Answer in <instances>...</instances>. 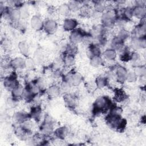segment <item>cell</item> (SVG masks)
I'll use <instances>...</instances> for the list:
<instances>
[{"label":"cell","instance_id":"cell-24","mask_svg":"<svg viewBox=\"0 0 146 146\" xmlns=\"http://www.w3.org/2000/svg\"><path fill=\"white\" fill-rule=\"evenodd\" d=\"M68 6L70 11H76L79 9V3L78 1H70L68 4Z\"/></svg>","mask_w":146,"mask_h":146},{"label":"cell","instance_id":"cell-2","mask_svg":"<svg viewBox=\"0 0 146 146\" xmlns=\"http://www.w3.org/2000/svg\"><path fill=\"white\" fill-rule=\"evenodd\" d=\"M84 36H85L82 33V31L78 29H75L72 31L70 38L71 43L76 44L83 41Z\"/></svg>","mask_w":146,"mask_h":146},{"label":"cell","instance_id":"cell-21","mask_svg":"<svg viewBox=\"0 0 146 146\" xmlns=\"http://www.w3.org/2000/svg\"><path fill=\"white\" fill-rule=\"evenodd\" d=\"M66 52H67V54L73 55L76 52L77 47H76L75 44L71 43L67 45L66 48Z\"/></svg>","mask_w":146,"mask_h":146},{"label":"cell","instance_id":"cell-25","mask_svg":"<svg viewBox=\"0 0 146 146\" xmlns=\"http://www.w3.org/2000/svg\"><path fill=\"white\" fill-rule=\"evenodd\" d=\"M67 131L66 128L64 127L59 128L58 129H56L55 132L56 136L59 138H64L67 135Z\"/></svg>","mask_w":146,"mask_h":146},{"label":"cell","instance_id":"cell-20","mask_svg":"<svg viewBox=\"0 0 146 146\" xmlns=\"http://www.w3.org/2000/svg\"><path fill=\"white\" fill-rule=\"evenodd\" d=\"M106 9V5L103 1L96 2L94 4V9L98 13L103 12Z\"/></svg>","mask_w":146,"mask_h":146},{"label":"cell","instance_id":"cell-6","mask_svg":"<svg viewBox=\"0 0 146 146\" xmlns=\"http://www.w3.org/2000/svg\"><path fill=\"white\" fill-rule=\"evenodd\" d=\"M127 74V71L124 67L121 66L119 67L116 71V76L118 82H123L125 80H126Z\"/></svg>","mask_w":146,"mask_h":146},{"label":"cell","instance_id":"cell-16","mask_svg":"<svg viewBox=\"0 0 146 146\" xmlns=\"http://www.w3.org/2000/svg\"><path fill=\"white\" fill-rule=\"evenodd\" d=\"M82 80V77L79 74L76 72L71 75V82L72 85H74V86L78 85L81 83Z\"/></svg>","mask_w":146,"mask_h":146},{"label":"cell","instance_id":"cell-4","mask_svg":"<svg viewBox=\"0 0 146 146\" xmlns=\"http://www.w3.org/2000/svg\"><path fill=\"white\" fill-rule=\"evenodd\" d=\"M43 24L41 18L38 16L34 15L31 19V26L36 30H40L43 27Z\"/></svg>","mask_w":146,"mask_h":146},{"label":"cell","instance_id":"cell-12","mask_svg":"<svg viewBox=\"0 0 146 146\" xmlns=\"http://www.w3.org/2000/svg\"><path fill=\"white\" fill-rule=\"evenodd\" d=\"M104 58L108 60H112L116 58V53L113 49H107L104 52Z\"/></svg>","mask_w":146,"mask_h":146},{"label":"cell","instance_id":"cell-27","mask_svg":"<svg viewBox=\"0 0 146 146\" xmlns=\"http://www.w3.org/2000/svg\"><path fill=\"white\" fill-rule=\"evenodd\" d=\"M137 75L136 74L133 72H127V76H126V80H127L128 82H134L136 79Z\"/></svg>","mask_w":146,"mask_h":146},{"label":"cell","instance_id":"cell-18","mask_svg":"<svg viewBox=\"0 0 146 146\" xmlns=\"http://www.w3.org/2000/svg\"><path fill=\"white\" fill-rule=\"evenodd\" d=\"M103 63V60L100 55L94 56L91 58V64L95 67L100 66Z\"/></svg>","mask_w":146,"mask_h":146},{"label":"cell","instance_id":"cell-3","mask_svg":"<svg viewBox=\"0 0 146 146\" xmlns=\"http://www.w3.org/2000/svg\"><path fill=\"white\" fill-rule=\"evenodd\" d=\"M18 84L19 83H17L15 76L13 75H11L4 79V86L7 88L11 89V90Z\"/></svg>","mask_w":146,"mask_h":146},{"label":"cell","instance_id":"cell-10","mask_svg":"<svg viewBox=\"0 0 146 146\" xmlns=\"http://www.w3.org/2000/svg\"><path fill=\"white\" fill-rule=\"evenodd\" d=\"M145 9L142 6H136L135 7L132 9L133 15H135L138 19L143 18L145 15Z\"/></svg>","mask_w":146,"mask_h":146},{"label":"cell","instance_id":"cell-29","mask_svg":"<svg viewBox=\"0 0 146 146\" xmlns=\"http://www.w3.org/2000/svg\"><path fill=\"white\" fill-rule=\"evenodd\" d=\"M70 84L69 83H68L66 81H63V83L61 84L60 88L61 89L64 91H67L68 90H69L70 88Z\"/></svg>","mask_w":146,"mask_h":146},{"label":"cell","instance_id":"cell-14","mask_svg":"<svg viewBox=\"0 0 146 146\" xmlns=\"http://www.w3.org/2000/svg\"><path fill=\"white\" fill-rule=\"evenodd\" d=\"M60 91V89L59 87L54 85L49 87V88L48 89L47 92H48V94L50 95V96L55 97L59 94Z\"/></svg>","mask_w":146,"mask_h":146},{"label":"cell","instance_id":"cell-17","mask_svg":"<svg viewBox=\"0 0 146 146\" xmlns=\"http://www.w3.org/2000/svg\"><path fill=\"white\" fill-rule=\"evenodd\" d=\"M63 59H64L63 62L64 64L67 67L71 66L74 64V62H75L74 57L72 55H69V54L66 55Z\"/></svg>","mask_w":146,"mask_h":146},{"label":"cell","instance_id":"cell-11","mask_svg":"<svg viewBox=\"0 0 146 146\" xmlns=\"http://www.w3.org/2000/svg\"><path fill=\"white\" fill-rule=\"evenodd\" d=\"M23 92L24 90L23 87L18 84L15 88L12 90V95L14 98H17L22 96Z\"/></svg>","mask_w":146,"mask_h":146},{"label":"cell","instance_id":"cell-13","mask_svg":"<svg viewBox=\"0 0 146 146\" xmlns=\"http://www.w3.org/2000/svg\"><path fill=\"white\" fill-rule=\"evenodd\" d=\"M126 98V95L124 91L120 89H117L115 92L114 99L117 102H122Z\"/></svg>","mask_w":146,"mask_h":146},{"label":"cell","instance_id":"cell-5","mask_svg":"<svg viewBox=\"0 0 146 146\" xmlns=\"http://www.w3.org/2000/svg\"><path fill=\"white\" fill-rule=\"evenodd\" d=\"M56 22L52 19L47 20L43 24V27L45 31L50 33L54 32L56 29Z\"/></svg>","mask_w":146,"mask_h":146},{"label":"cell","instance_id":"cell-22","mask_svg":"<svg viewBox=\"0 0 146 146\" xmlns=\"http://www.w3.org/2000/svg\"><path fill=\"white\" fill-rule=\"evenodd\" d=\"M107 79L103 76H99L96 79V84L99 88H103L107 85Z\"/></svg>","mask_w":146,"mask_h":146},{"label":"cell","instance_id":"cell-31","mask_svg":"<svg viewBox=\"0 0 146 146\" xmlns=\"http://www.w3.org/2000/svg\"><path fill=\"white\" fill-rule=\"evenodd\" d=\"M34 66V63L31 59H28L25 60V67H27L29 69H33Z\"/></svg>","mask_w":146,"mask_h":146},{"label":"cell","instance_id":"cell-23","mask_svg":"<svg viewBox=\"0 0 146 146\" xmlns=\"http://www.w3.org/2000/svg\"><path fill=\"white\" fill-rule=\"evenodd\" d=\"M70 9L68 8V5L67 4H63L61 5L58 8V11L60 14L63 15H67L68 13H69Z\"/></svg>","mask_w":146,"mask_h":146},{"label":"cell","instance_id":"cell-9","mask_svg":"<svg viewBox=\"0 0 146 146\" xmlns=\"http://www.w3.org/2000/svg\"><path fill=\"white\" fill-rule=\"evenodd\" d=\"M21 17L20 10L18 9H10L9 14V19L14 23L18 22Z\"/></svg>","mask_w":146,"mask_h":146},{"label":"cell","instance_id":"cell-28","mask_svg":"<svg viewBox=\"0 0 146 146\" xmlns=\"http://www.w3.org/2000/svg\"><path fill=\"white\" fill-rule=\"evenodd\" d=\"M135 73L136 75H144L145 74V68L144 67H138L136 68Z\"/></svg>","mask_w":146,"mask_h":146},{"label":"cell","instance_id":"cell-1","mask_svg":"<svg viewBox=\"0 0 146 146\" xmlns=\"http://www.w3.org/2000/svg\"><path fill=\"white\" fill-rule=\"evenodd\" d=\"M111 102L107 98L101 96L96 99L94 106V111L96 113L106 112L111 106Z\"/></svg>","mask_w":146,"mask_h":146},{"label":"cell","instance_id":"cell-8","mask_svg":"<svg viewBox=\"0 0 146 146\" xmlns=\"http://www.w3.org/2000/svg\"><path fill=\"white\" fill-rule=\"evenodd\" d=\"M78 25L77 22L73 19H66L63 23V28L67 31L75 30Z\"/></svg>","mask_w":146,"mask_h":146},{"label":"cell","instance_id":"cell-15","mask_svg":"<svg viewBox=\"0 0 146 146\" xmlns=\"http://www.w3.org/2000/svg\"><path fill=\"white\" fill-rule=\"evenodd\" d=\"M14 117H15V119L17 121L23 123L28 120L29 115L23 112H19L15 113Z\"/></svg>","mask_w":146,"mask_h":146},{"label":"cell","instance_id":"cell-30","mask_svg":"<svg viewBox=\"0 0 146 146\" xmlns=\"http://www.w3.org/2000/svg\"><path fill=\"white\" fill-rule=\"evenodd\" d=\"M20 13H21V17H22L23 18H26L28 17L29 12H28V10L27 9L26 7H22L21 10H20Z\"/></svg>","mask_w":146,"mask_h":146},{"label":"cell","instance_id":"cell-7","mask_svg":"<svg viewBox=\"0 0 146 146\" xmlns=\"http://www.w3.org/2000/svg\"><path fill=\"white\" fill-rule=\"evenodd\" d=\"M10 65L13 68L15 69L22 68L25 67V60L22 58H15L11 61Z\"/></svg>","mask_w":146,"mask_h":146},{"label":"cell","instance_id":"cell-32","mask_svg":"<svg viewBox=\"0 0 146 146\" xmlns=\"http://www.w3.org/2000/svg\"><path fill=\"white\" fill-rule=\"evenodd\" d=\"M2 46L4 48V50H8L11 47V44L8 40H5L2 43Z\"/></svg>","mask_w":146,"mask_h":146},{"label":"cell","instance_id":"cell-19","mask_svg":"<svg viewBox=\"0 0 146 146\" xmlns=\"http://www.w3.org/2000/svg\"><path fill=\"white\" fill-rule=\"evenodd\" d=\"M129 35V34L128 31H127L125 29H122L118 33L117 38H118L119 40L122 41L123 42L127 39Z\"/></svg>","mask_w":146,"mask_h":146},{"label":"cell","instance_id":"cell-26","mask_svg":"<svg viewBox=\"0 0 146 146\" xmlns=\"http://www.w3.org/2000/svg\"><path fill=\"white\" fill-rule=\"evenodd\" d=\"M19 48L20 51L24 55H26L28 53V47L25 42H20L19 44Z\"/></svg>","mask_w":146,"mask_h":146}]
</instances>
